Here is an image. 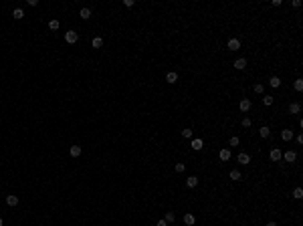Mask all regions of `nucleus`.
I'll use <instances>...</instances> for the list:
<instances>
[{
  "instance_id": "obj_1",
  "label": "nucleus",
  "mask_w": 303,
  "mask_h": 226,
  "mask_svg": "<svg viewBox=\"0 0 303 226\" xmlns=\"http://www.w3.org/2000/svg\"><path fill=\"white\" fill-rule=\"evenodd\" d=\"M77 39H79V34L75 33V30H67V33H65V40H67L69 45H75Z\"/></svg>"
},
{
  "instance_id": "obj_2",
  "label": "nucleus",
  "mask_w": 303,
  "mask_h": 226,
  "mask_svg": "<svg viewBox=\"0 0 303 226\" xmlns=\"http://www.w3.org/2000/svg\"><path fill=\"white\" fill-rule=\"evenodd\" d=\"M269 158H271V160H273V162H279V160H281V158H283L281 149H277V147H273V149H271V152H269Z\"/></svg>"
},
{
  "instance_id": "obj_3",
  "label": "nucleus",
  "mask_w": 303,
  "mask_h": 226,
  "mask_svg": "<svg viewBox=\"0 0 303 226\" xmlns=\"http://www.w3.org/2000/svg\"><path fill=\"white\" fill-rule=\"evenodd\" d=\"M226 47H229V51H238V49H241V40L238 39H230Z\"/></svg>"
},
{
  "instance_id": "obj_4",
  "label": "nucleus",
  "mask_w": 303,
  "mask_h": 226,
  "mask_svg": "<svg viewBox=\"0 0 303 226\" xmlns=\"http://www.w3.org/2000/svg\"><path fill=\"white\" fill-rule=\"evenodd\" d=\"M236 160H238V164L247 166V164H251V155H249V153H245V152H242V153H238V158H236Z\"/></svg>"
},
{
  "instance_id": "obj_5",
  "label": "nucleus",
  "mask_w": 303,
  "mask_h": 226,
  "mask_svg": "<svg viewBox=\"0 0 303 226\" xmlns=\"http://www.w3.org/2000/svg\"><path fill=\"white\" fill-rule=\"evenodd\" d=\"M218 158H220V162H229L230 160V149H226V147L220 149V152H218Z\"/></svg>"
},
{
  "instance_id": "obj_6",
  "label": "nucleus",
  "mask_w": 303,
  "mask_h": 226,
  "mask_svg": "<svg viewBox=\"0 0 303 226\" xmlns=\"http://www.w3.org/2000/svg\"><path fill=\"white\" fill-rule=\"evenodd\" d=\"M190 146H192V149H194V152H200L202 147H204V141L196 137V140H192V143H190Z\"/></svg>"
},
{
  "instance_id": "obj_7",
  "label": "nucleus",
  "mask_w": 303,
  "mask_h": 226,
  "mask_svg": "<svg viewBox=\"0 0 303 226\" xmlns=\"http://www.w3.org/2000/svg\"><path fill=\"white\" fill-rule=\"evenodd\" d=\"M238 109H241L242 113H247L251 109V101L249 99H241V103H238Z\"/></svg>"
},
{
  "instance_id": "obj_8",
  "label": "nucleus",
  "mask_w": 303,
  "mask_h": 226,
  "mask_svg": "<svg viewBox=\"0 0 303 226\" xmlns=\"http://www.w3.org/2000/svg\"><path fill=\"white\" fill-rule=\"evenodd\" d=\"M6 204L8 206H16V204H18V196H16V194H8L6 196Z\"/></svg>"
},
{
  "instance_id": "obj_9",
  "label": "nucleus",
  "mask_w": 303,
  "mask_h": 226,
  "mask_svg": "<svg viewBox=\"0 0 303 226\" xmlns=\"http://www.w3.org/2000/svg\"><path fill=\"white\" fill-rule=\"evenodd\" d=\"M283 158H285V162H291V164H293V162L297 160V153L295 152H285V153H283Z\"/></svg>"
},
{
  "instance_id": "obj_10",
  "label": "nucleus",
  "mask_w": 303,
  "mask_h": 226,
  "mask_svg": "<svg viewBox=\"0 0 303 226\" xmlns=\"http://www.w3.org/2000/svg\"><path fill=\"white\" fill-rule=\"evenodd\" d=\"M194 222H196V218H194V214H184V224H188V226H194Z\"/></svg>"
},
{
  "instance_id": "obj_11",
  "label": "nucleus",
  "mask_w": 303,
  "mask_h": 226,
  "mask_svg": "<svg viewBox=\"0 0 303 226\" xmlns=\"http://www.w3.org/2000/svg\"><path fill=\"white\" fill-rule=\"evenodd\" d=\"M166 81H168L170 85H174L176 81H178V73H174V71H170V73L166 75Z\"/></svg>"
},
{
  "instance_id": "obj_12",
  "label": "nucleus",
  "mask_w": 303,
  "mask_h": 226,
  "mask_svg": "<svg viewBox=\"0 0 303 226\" xmlns=\"http://www.w3.org/2000/svg\"><path fill=\"white\" fill-rule=\"evenodd\" d=\"M269 85L273 87V89H277V87H281V79H279L277 75H273V77L269 79Z\"/></svg>"
},
{
  "instance_id": "obj_13",
  "label": "nucleus",
  "mask_w": 303,
  "mask_h": 226,
  "mask_svg": "<svg viewBox=\"0 0 303 226\" xmlns=\"http://www.w3.org/2000/svg\"><path fill=\"white\" fill-rule=\"evenodd\" d=\"M281 137H283L285 141H291V140H293V131H291V129H283V131H281Z\"/></svg>"
},
{
  "instance_id": "obj_14",
  "label": "nucleus",
  "mask_w": 303,
  "mask_h": 226,
  "mask_svg": "<svg viewBox=\"0 0 303 226\" xmlns=\"http://www.w3.org/2000/svg\"><path fill=\"white\" fill-rule=\"evenodd\" d=\"M186 186H188V188H196V186H198V178H196V176H190V178L186 180Z\"/></svg>"
},
{
  "instance_id": "obj_15",
  "label": "nucleus",
  "mask_w": 303,
  "mask_h": 226,
  "mask_svg": "<svg viewBox=\"0 0 303 226\" xmlns=\"http://www.w3.org/2000/svg\"><path fill=\"white\" fill-rule=\"evenodd\" d=\"M229 176H230V180H232V182H238V180H242V174L238 172V170H232Z\"/></svg>"
},
{
  "instance_id": "obj_16",
  "label": "nucleus",
  "mask_w": 303,
  "mask_h": 226,
  "mask_svg": "<svg viewBox=\"0 0 303 226\" xmlns=\"http://www.w3.org/2000/svg\"><path fill=\"white\" fill-rule=\"evenodd\" d=\"M69 153H71L73 158H79V155H81V146H71V149H69Z\"/></svg>"
},
{
  "instance_id": "obj_17",
  "label": "nucleus",
  "mask_w": 303,
  "mask_h": 226,
  "mask_svg": "<svg viewBox=\"0 0 303 226\" xmlns=\"http://www.w3.org/2000/svg\"><path fill=\"white\" fill-rule=\"evenodd\" d=\"M12 16H14L16 20L24 18V10H22V8H14V10H12Z\"/></svg>"
},
{
  "instance_id": "obj_18",
  "label": "nucleus",
  "mask_w": 303,
  "mask_h": 226,
  "mask_svg": "<svg viewBox=\"0 0 303 226\" xmlns=\"http://www.w3.org/2000/svg\"><path fill=\"white\" fill-rule=\"evenodd\" d=\"M91 45H93V49H101L103 47V39H101V36H95V39L91 40Z\"/></svg>"
},
{
  "instance_id": "obj_19",
  "label": "nucleus",
  "mask_w": 303,
  "mask_h": 226,
  "mask_svg": "<svg viewBox=\"0 0 303 226\" xmlns=\"http://www.w3.org/2000/svg\"><path fill=\"white\" fill-rule=\"evenodd\" d=\"M245 67H247V61H245V59H236V61H235V69H238V71H242Z\"/></svg>"
},
{
  "instance_id": "obj_20",
  "label": "nucleus",
  "mask_w": 303,
  "mask_h": 226,
  "mask_svg": "<svg viewBox=\"0 0 303 226\" xmlns=\"http://www.w3.org/2000/svg\"><path fill=\"white\" fill-rule=\"evenodd\" d=\"M81 18L83 20H87V18H91V8H81Z\"/></svg>"
},
{
  "instance_id": "obj_21",
  "label": "nucleus",
  "mask_w": 303,
  "mask_h": 226,
  "mask_svg": "<svg viewBox=\"0 0 303 226\" xmlns=\"http://www.w3.org/2000/svg\"><path fill=\"white\" fill-rule=\"evenodd\" d=\"M259 135H261V137H269V135H271V129H269L267 125H263L261 129H259Z\"/></svg>"
},
{
  "instance_id": "obj_22",
  "label": "nucleus",
  "mask_w": 303,
  "mask_h": 226,
  "mask_svg": "<svg viewBox=\"0 0 303 226\" xmlns=\"http://www.w3.org/2000/svg\"><path fill=\"white\" fill-rule=\"evenodd\" d=\"M59 27H61V24H59V20H57V18L49 20V28H51V30H59Z\"/></svg>"
},
{
  "instance_id": "obj_23",
  "label": "nucleus",
  "mask_w": 303,
  "mask_h": 226,
  "mask_svg": "<svg viewBox=\"0 0 303 226\" xmlns=\"http://www.w3.org/2000/svg\"><path fill=\"white\" fill-rule=\"evenodd\" d=\"M299 111H301V105H299V103H291L289 105V113H299Z\"/></svg>"
},
{
  "instance_id": "obj_24",
  "label": "nucleus",
  "mask_w": 303,
  "mask_h": 226,
  "mask_svg": "<svg viewBox=\"0 0 303 226\" xmlns=\"http://www.w3.org/2000/svg\"><path fill=\"white\" fill-rule=\"evenodd\" d=\"M293 198H295V200H301L303 198V190H301V188H295V190H293Z\"/></svg>"
},
{
  "instance_id": "obj_25",
  "label": "nucleus",
  "mask_w": 303,
  "mask_h": 226,
  "mask_svg": "<svg viewBox=\"0 0 303 226\" xmlns=\"http://www.w3.org/2000/svg\"><path fill=\"white\" fill-rule=\"evenodd\" d=\"M174 170H176V172H178V174H182V172H184V170H186V166H184L182 162H178V164H176V166H174Z\"/></svg>"
},
{
  "instance_id": "obj_26",
  "label": "nucleus",
  "mask_w": 303,
  "mask_h": 226,
  "mask_svg": "<svg viewBox=\"0 0 303 226\" xmlns=\"http://www.w3.org/2000/svg\"><path fill=\"white\" fill-rule=\"evenodd\" d=\"M238 143H241V140H238V137H230V140H229V146H230V147H236Z\"/></svg>"
},
{
  "instance_id": "obj_27",
  "label": "nucleus",
  "mask_w": 303,
  "mask_h": 226,
  "mask_svg": "<svg viewBox=\"0 0 303 226\" xmlns=\"http://www.w3.org/2000/svg\"><path fill=\"white\" fill-rule=\"evenodd\" d=\"M263 103H265L267 107L273 105V97H271V95H265V97H263Z\"/></svg>"
},
{
  "instance_id": "obj_28",
  "label": "nucleus",
  "mask_w": 303,
  "mask_h": 226,
  "mask_svg": "<svg viewBox=\"0 0 303 226\" xmlns=\"http://www.w3.org/2000/svg\"><path fill=\"white\" fill-rule=\"evenodd\" d=\"M253 89H255V93H259V95H261V93H263V91H265V87H263V85H261V83H257V85H255V87H253Z\"/></svg>"
},
{
  "instance_id": "obj_29",
  "label": "nucleus",
  "mask_w": 303,
  "mask_h": 226,
  "mask_svg": "<svg viewBox=\"0 0 303 226\" xmlns=\"http://www.w3.org/2000/svg\"><path fill=\"white\" fill-rule=\"evenodd\" d=\"M174 218H176V214H174V212H168L164 220H166V222H174Z\"/></svg>"
},
{
  "instance_id": "obj_30",
  "label": "nucleus",
  "mask_w": 303,
  "mask_h": 226,
  "mask_svg": "<svg viewBox=\"0 0 303 226\" xmlns=\"http://www.w3.org/2000/svg\"><path fill=\"white\" fill-rule=\"evenodd\" d=\"M295 89H297V91H303V79H297L295 81Z\"/></svg>"
},
{
  "instance_id": "obj_31",
  "label": "nucleus",
  "mask_w": 303,
  "mask_h": 226,
  "mask_svg": "<svg viewBox=\"0 0 303 226\" xmlns=\"http://www.w3.org/2000/svg\"><path fill=\"white\" fill-rule=\"evenodd\" d=\"M182 135L184 137H192V129H182Z\"/></svg>"
},
{
  "instance_id": "obj_32",
  "label": "nucleus",
  "mask_w": 303,
  "mask_h": 226,
  "mask_svg": "<svg viewBox=\"0 0 303 226\" xmlns=\"http://www.w3.org/2000/svg\"><path fill=\"white\" fill-rule=\"evenodd\" d=\"M242 127H251V119H249V117H242Z\"/></svg>"
},
{
  "instance_id": "obj_33",
  "label": "nucleus",
  "mask_w": 303,
  "mask_h": 226,
  "mask_svg": "<svg viewBox=\"0 0 303 226\" xmlns=\"http://www.w3.org/2000/svg\"><path fill=\"white\" fill-rule=\"evenodd\" d=\"M123 6H128V8H131V6H134V0H123Z\"/></svg>"
},
{
  "instance_id": "obj_34",
  "label": "nucleus",
  "mask_w": 303,
  "mask_h": 226,
  "mask_svg": "<svg viewBox=\"0 0 303 226\" xmlns=\"http://www.w3.org/2000/svg\"><path fill=\"white\" fill-rule=\"evenodd\" d=\"M27 4H28V6H36V4H39V0H27Z\"/></svg>"
},
{
  "instance_id": "obj_35",
  "label": "nucleus",
  "mask_w": 303,
  "mask_h": 226,
  "mask_svg": "<svg viewBox=\"0 0 303 226\" xmlns=\"http://www.w3.org/2000/svg\"><path fill=\"white\" fill-rule=\"evenodd\" d=\"M156 226H168V222H166V220H158V222H156Z\"/></svg>"
},
{
  "instance_id": "obj_36",
  "label": "nucleus",
  "mask_w": 303,
  "mask_h": 226,
  "mask_svg": "<svg viewBox=\"0 0 303 226\" xmlns=\"http://www.w3.org/2000/svg\"><path fill=\"white\" fill-rule=\"evenodd\" d=\"M267 226H277V222H269V224H267Z\"/></svg>"
},
{
  "instance_id": "obj_37",
  "label": "nucleus",
  "mask_w": 303,
  "mask_h": 226,
  "mask_svg": "<svg viewBox=\"0 0 303 226\" xmlns=\"http://www.w3.org/2000/svg\"><path fill=\"white\" fill-rule=\"evenodd\" d=\"M0 226H2V218H0Z\"/></svg>"
}]
</instances>
